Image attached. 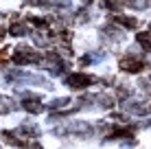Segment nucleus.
I'll use <instances>...</instances> for the list:
<instances>
[{"label": "nucleus", "mask_w": 151, "mask_h": 149, "mask_svg": "<svg viewBox=\"0 0 151 149\" xmlns=\"http://www.w3.org/2000/svg\"><path fill=\"white\" fill-rule=\"evenodd\" d=\"M66 83L72 86V88H81V86L92 83V77H86V75H70L68 79H66Z\"/></svg>", "instance_id": "nucleus-2"}, {"label": "nucleus", "mask_w": 151, "mask_h": 149, "mask_svg": "<svg viewBox=\"0 0 151 149\" xmlns=\"http://www.w3.org/2000/svg\"><path fill=\"white\" fill-rule=\"evenodd\" d=\"M138 44L142 46L145 50H151V31H147V33H140V35H138Z\"/></svg>", "instance_id": "nucleus-3"}, {"label": "nucleus", "mask_w": 151, "mask_h": 149, "mask_svg": "<svg viewBox=\"0 0 151 149\" xmlns=\"http://www.w3.org/2000/svg\"><path fill=\"white\" fill-rule=\"evenodd\" d=\"M142 66H145L142 61H140L138 57H132V55H127L125 59H121V68L127 70V73H138Z\"/></svg>", "instance_id": "nucleus-1"}, {"label": "nucleus", "mask_w": 151, "mask_h": 149, "mask_svg": "<svg viewBox=\"0 0 151 149\" xmlns=\"http://www.w3.org/2000/svg\"><path fill=\"white\" fill-rule=\"evenodd\" d=\"M11 33L13 35H24V33H27V27H24V24H11Z\"/></svg>", "instance_id": "nucleus-4"}]
</instances>
